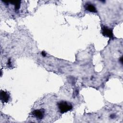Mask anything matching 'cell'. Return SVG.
<instances>
[{"mask_svg": "<svg viewBox=\"0 0 123 123\" xmlns=\"http://www.w3.org/2000/svg\"><path fill=\"white\" fill-rule=\"evenodd\" d=\"M57 106L59 111L61 113H64L70 111L72 109V105L64 101H62L57 103Z\"/></svg>", "mask_w": 123, "mask_h": 123, "instance_id": "cell-1", "label": "cell"}, {"mask_svg": "<svg viewBox=\"0 0 123 123\" xmlns=\"http://www.w3.org/2000/svg\"><path fill=\"white\" fill-rule=\"evenodd\" d=\"M42 55L43 56H45L46 55V53H45L44 51H43V52H42Z\"/></svg>", "mask_w": 123, "mask_h": 123, "instance_id": "cell-5", "label": "cell"}, {"mask_svg": "<svg viewBox=\"0 0 123 123\" xmlns=\"http://www.w3.org/2000/svg\"><path fill=\"white\" fill-rule=\"evenodd\" d=\"M102 33L103 35L105 37H109L111 38L113 37V33L112 30L106 26H103L102 27Z\"/></svg>", "mask_w": 123, "mask_h": 123, "instance_id": "cell-2", "label": "cell"}, {"mask_svg": "<svg viewBox=\"0 0 123 123\" xmlns=\"http://www.w3.org/2000/svg\"><path fill=\"white\" fill-rule=\"evenodd\" d=\"M10 99V95L7 92L1 91L0 92V100L3 103H7Z\"/></svg>", "mask_w": 123, "mask_h": 123, "instance_id": "cell-3", "label": "cell"}, {"mask_svg": "<svg viewBox=\"0 0 123 123\" xmlns=\"http://www.w3.org/2000/svg\"><path fill=\"white\" fill-rule=\"evenodd\" d=\"M86 9L87 10L91 12H96L97 10L95 7L92 4H87L86 6Z\"/></svg>", "mask_w": 123, "mask_h": 123, "instance_id": "cell-4", "label": "cell"}]
</instances>
